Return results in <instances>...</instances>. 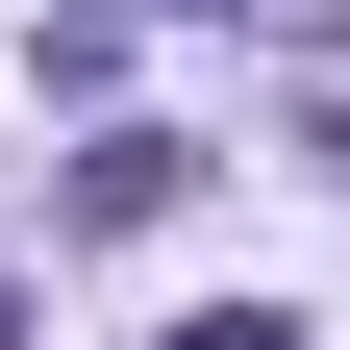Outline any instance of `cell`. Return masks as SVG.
<instances>
[{"label": "cell", "instance_id": "cell-1", "mask_svg": "<svg viewBox=\"0 0 350 350\" xmlns=\"http://www.w3.org/2000/svg\"><path fill=\"white\" fill-rule=\"evenodd\" d=\"M175 200H200V150H175V125H100V150H75V226H100V250L175 226Z\"/></svg>", "mask_w": 350, "mask_h": 350}, {"label": "cell", "instance_id": "cell-2", "mask_svg": "<svg viewBox=\"0 0 350 350\" xmlns=\"http://www.w3.org/2000/svg\"><path fill=\"white\" fill-rule=\"evenodd\" d=\"M175 350H300V325H275V300H250V325H175Z\"/></svg>", "mask_w": 350, "mask_h": 350}, {"label": "cell", "instance_id": "cell-3", "mask_svg": "<svg viewBox=\"0 0 350 350\" xmlns=\"http://www.w3.org/2000/svg\"><path fill=\"white\" fill-rule=\"evenodd\" d=\"M325 150H350V125H325Z\"/></svg>", "mask_w": 350, "mask_h": 350}]
</instances>
